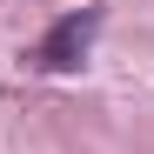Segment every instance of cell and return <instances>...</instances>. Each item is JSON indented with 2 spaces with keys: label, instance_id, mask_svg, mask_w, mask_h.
<instances>
[{
  "label": "cell",
  "instance_id": "6da1fadb",
  "mask_svg": "<svg viewBox=\"0 0 154 154\" xmlns=\"http://www.w3.org/2000/svg\"><path fill=\"white\" fill-rule=\"evenodd\" d=\"M87 40H94V14H67L60 27L40 40V67H81Z\"/></svg>",
  "mask_w": 154,
  "mask_h": 154
}]
</instances>
